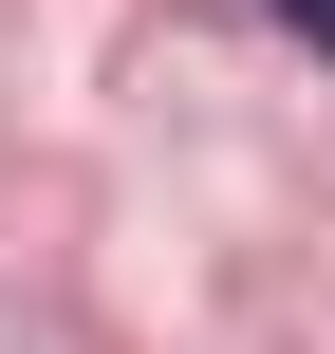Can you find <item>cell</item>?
<instances>
[{
    "instance_id": "cell-1",
    "label": "cell",
    "mask_w": 335,
    "mask_h": 354,
    "mask_svg": "<svg viewBox=\"0 0 335 354\" xmlns=\"http://www.w3.org/2000/svg\"><path fill=\"white\" fill-rule=\"evenodd\" d=\"M280 19H298V37H317V56H335V0H280Z\"/></svg>"
}]
</instances>
